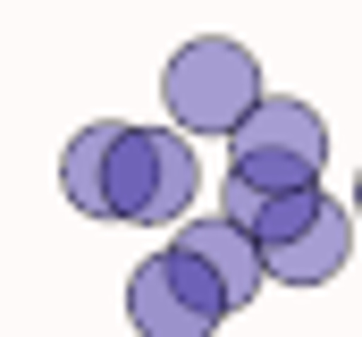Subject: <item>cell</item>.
<instances>
[{"label": "cell", "mask_w": 362, "mask_h": 337, "mask_svg": "<svg viewBox=\"0 0 362 337\" xmlns=\"http://www.w3.org/2000/svg\"><path fill=\"white\" fill-rule=\"evenodd\" d=\"M59 194L85 219H127V228H160L185 219V202L202 194V161L185 144V127H127V118H93L59 152Z\"/></svg>", "instance_id": "cell-1"}, {"label": "cell", "mask_w": 362, "mask_h": 337, "mask_svg": "<svg viewBox=\"0 0 362 337\" xmlns=\"http://www.w3.org/2000/svg\"><path fill=\"white\" fill-rule=\"evenodd\" d=\"M160 93H169V118H177L185 135H228L262 101V59L245 42H228V34H194L177 59H169Z\"/></svg>", "instance_id": "cell-2"}, {"label": "cell", "mask_w": 362, "mask_h": 337, "mask_svg": "<svg viewBox=\"0 0 362 337\" xmlns=\"http://www.w3.org/2000/svg\"><path fill=\"white\" fill-rule=\"evenodd\" d=\"M228 168L253 185H320L329 168V127L312 101L295 93H262L236 127H228Z\"/></svg>", "instance_id": "cell-3"}, {"label": "cell", "mask_w": 362, "mask_h": 337, "mask_svg": "<svg viewBox=\"0 0 362 337\" xmlns=\"http://www.w3.org/2000/svg\"><path fill=\"white\" fill-rule=\"evenodd\" d=\"M127 321L135 337H211L228 321V287L211 278V261L194 245H160L127 278Z\"/></svg>", "instance_id": "cell-4"}, {"label": "cell", "mask_w": 362, "mask_h": 337, "mask_svg": "<svg viewBox=\"0 0 362 337\" xmlns=\"http://www.w3.org/2000/svg\"><path fill=\"white\" fill-rule=\"evenodd\" d=\"M346 261H354V211H346V202H329V194H320V211H312L295 236L262 245V270H270L278 287H329Z\"/></svg>", "instance_id": "cell-5"}, {"label": "cell", "mask_w": 362, "mask_h": 337, "mask_svg": "<svg viewBox=\"0 0 362 337\" xmlns=\"http://www.w3.org/2000/svg\"><path fill=\"white\" fill-rule=\"evenodd\" d=\"M177 245H194L202 261H211V278L228 287V312H245L262 287H270V270H262V245L228 219V211H211V219H185L177 228Z\"/></svg>", "instance_id": "cell-6"}, {"label": "cell", "mask_w": 362, "mask_h": 337, "mask_svg": "<svg viewBox=\"0 0 362 337\" xmlns=\"http://www.w3.org/2000/svg\"><path fill=\"white\" fill-rule=\"evenodd\" d=\"M219 211H228L253 245H278V236H295V228L320 211V185H253V177H236V168H228Z\"/></svg>", "instance_id": "cell-7"}, {"label": "cell", "mask_w": 362, "mask_h": 337, "mask_svg": "<svg viewBox=\"0 0 362 337\" xmlns=\"http://www.w3.org/2000/svg\"><path fill=\"white\" fill-rule=\"evenodd\" d=\"M354 211H362V177H354Z\"/></svg>", "instance_id": "cell-8"}]
</instances>
